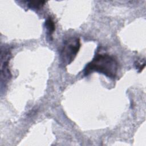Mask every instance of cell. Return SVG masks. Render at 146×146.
<instances>
[{
  "mask_svg": "<svg viewBox=\"0 0 146 146\" xmlns=\"http://www.w3.org/2000/svg\"><path fill=\"white\" fill-rule=\"evenodd\" d=\"M117 70L118 63L113 56L107 54H98L86 65L84 74L87 76L93 72H97L108 78L115 79Z\"/></svg>",
  "mask_w": 146,
  "mask_h": 146,
  "instance_id": "6da1fadb",
  "label": "cell"
},
{
  "mask_svg": "<svg viewBox=\"0 0 146 146\" xmlns=\"http://www.w3.org/2000/svg\"><path fill=\"white\" fill-rule=\"evenodd\" d=\"M80 47L79 38L71 37L63 42L60 51V59L63 66L70 64L75 59Z\"/></svg>",
  "mask_w": 146,
  "mask_h": 146,
  "instance_id": "7a4b0ae2",
  "label": "cell"
},
{
  "mask_svg": "<svg viewBox=\"0 0 146 146\" xmlns=\"http://www.w3.org/2000/svg\"><path fill=\"white\" fill-rule=\"evenodd\" d=\"M44 24L47 30V35L50 38L55 30V23L51 17H48L46 19Z\"/></svg>",
  "mask_w": 146,
  "mask_h": 146,
  "instance_id": "3957f363",
  "label": "cell"
},
{
  "mask_svg": "<svg viewBox=\"0 0 146 146\" xmlns=\"http://www.w3.org/2000/svg\"><path fill=\"white\" fill-rule=\"evenodd\" d=\"M27 4V6H28L29 8L33 9V10H39L40 9H41L44 3L46 2L45 1H27L25 2Z\"/></svg>",
  "mask_w": 146,
  "mask_h": 146,
  "instance_id": "277c9868",
  "label": "cell"
}]
</instances>
